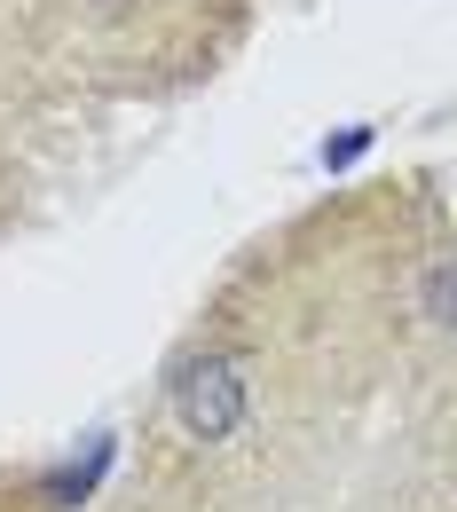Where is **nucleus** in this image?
<instances>
[{
	"label": "nucleus",
	"instance_id": "f257e3e1",
	"mask_svg": "<svg viewBox=\"0 0 457 512\" xmlns=\"http://www.w3.org/2000/svg\"><path fill=\"white\" fill-rule=\"evenodd\" d=\"M418 316H434L442 331H457V260H434L418 276Z\"/></svg>",
	"mask_w": 457,
	"mask_h": 512
}]
</instances>
